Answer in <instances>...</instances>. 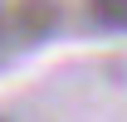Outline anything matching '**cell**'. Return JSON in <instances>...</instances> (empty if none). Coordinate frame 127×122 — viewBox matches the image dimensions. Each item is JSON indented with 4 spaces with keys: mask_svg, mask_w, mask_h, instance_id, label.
Listing matches in <instances>:
<instances>
[{
    "mask_svg": "<svg viewBox=\"0 0 127 122\" xmlns=\"http://www.w3.org/2000/svg\"><path fill=\"white\" fill-rule=\"evenodd\" d=\"M59 20H64V5H59V0H15V10L5 15V25H10L20 39L39 44V39H49V34L59 30Z\"/></svg>",
    "mask_w": 127,
    "mask_h": 122,
    "instance_id": "6da1fadb",
    "label": "cell"
},
{
    "mask_svg": "<svg viewBox=\"0 0 127 122\" xmlns=\"http://www.w3.org/2000/svg\"><path fill=\"white\" fill-rule=\"evenodd\" d=\"M88 15H93L98 30L122 34V30H127V0H88Z\"/></svg>",
    "mask_w": 127,
    "mask_h": 122,
    "instance_id": "7a4b0ae2",
    "label": "cell"
},
{
    "mask_svg": "<svg viewBox=\"0 0 127 122\" xmlns=\"http://www.w3.org/2000/svg\"><path fill=\"white\" fill-rule=\"evenodd\" d=\"M0 34H5V10H0Z\"/></svg>",
    "mask_w": 127,
    "mask_h": 122,
    "instance_id": "3957f363",
    "label": "cell"
},
{
    "mask_svg": "<svg viewBox=\"0 0 127 122\" xmlns=\"http://www.w3.org/2000/svg\"><path fill=\"white\" fill-rule=\"evenodd\" d=\"M0 122H10V117H0Z\"/></svg>",
    "mask_w": 127,
    "mask_h": 122,
    "instance_id": "277c9868",
    "label": "cell"
}]
</instances>
